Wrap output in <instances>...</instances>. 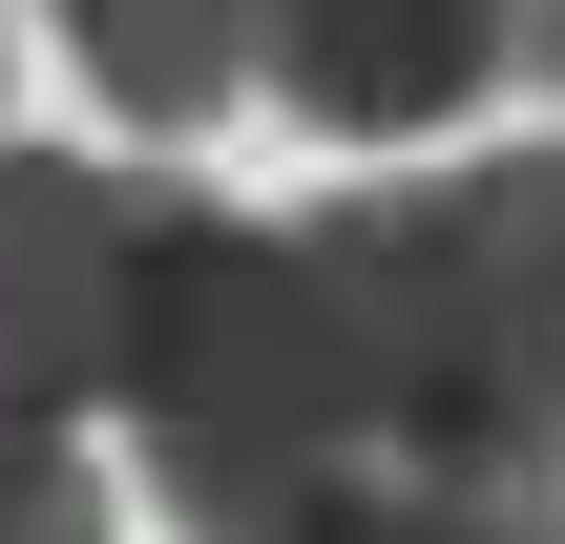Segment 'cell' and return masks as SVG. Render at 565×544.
Wrapping results in <instances>:
<instances>
[{
    "label": "cell",
    "instance_id": "obj_8",
    "mask_svg": "<svg viewBox=\"0 0 565 544\" xmlns=\"http://www.w3.org/2000/svg\"><path fill=\"white\" fill-rule=\"evenodd\" d=\"M524 63H545V84H565V0H524Z\"/></svg>",
    "mask_w": 565,
    "mask_h": 544
},
{
    "label": "cell",
    "instance_id": "obj_6",
    "mask_svg": "<svg viewBox=\"0 0 565 544\" xmlns=\"http://www.w3.org/2000/svg\"><path fill=\"white\" fill-rule=\"evenodd\" d=\"M84 524H105V482H84V440L0 398V544H84Z\"/></svg>",
    "mask_w": 565,
    "mask_h": 544
},
{
    "label": "cell",
    "instance_id": "obj_3",
    "mask_svg": "<svg viewBox=\"0 0 565 544\" xmlns=\"http://www.w3.org/2000/svg\"><path fill=\"white\" fill-rule=\"evenodd\" d=\"M168 231H189V189H168V168L0 147V398H21V419H105V398H126Z\"/></svg>",
    "mask_w": 565,
    "mask_h": 544
},
{
    "label": "cell",
    "instance_id": "obj_1",
    "mask_svg": "<svg viewBox=\"0 0 565 544\" xmlns=\"http://www.w3.org/2000/svg\"><path fill=\"white\" fill-rule=\"evenodd\" d=\"M377 461L419 482H565V147H461L315 210Z\"/></svg>",
    "mask_w": 565,
    "mask_h": 544
},
{
    "label": "cell",
    "instance_id": "obj_2",
    "mask_svg": "<svg viewBox=\"0 0 565 544\" xmlns=\"http://www.w3.org/2000/svg\"><path fill=\"white\" fill-rule=\"evenodd\" d=\"M126 440H147V503H189L210 544L315 503L335 461H377V398H356L315 231H252V210L189 189V231L147 273V356H126Z\"/></svg>",
    "mask_w": 565,
    "mask_h": 544
},
{
    "label": "cell",
    "instance_id": "obj_5",
    "mask_svg": "<svg viewBox=\"0 0 565 544\" xmlns=\"http://www.w3.org/2000/svg\"><path fill=\"white\" fill-rule=\"evenodd\" d=\"M252 42H273V0H63V63H84L126 126H210V105L252 84Z\"/></svg>",
    "mask_w": 565,
    "mask_h": 544
},
{
    "label": "cell",
    "instance_id": "obj_7",
    "mask_svg": "<svg viewBox=\"0 0 565 544\" xmlns=\"http://www.w3.org/2000/svg\"><path fill=\"white\" fill-rule=\"evenodd\" d=\"M440 544H565V503H545V482H461V524H440Z\"/></svg>",
    "mask_w": 565,
    "mask_h": 544
},
{
    "label": "cell",
    "instance_id": "obj_4",
    "mask_svg": "<svg viewBox=\"0 0 565 544\" xmlns=\"http://www.w3.org/2000/svg\"><path fill=\"white\" fill-rule=\"evenodd\" d=\"M524 63V0H273L252 84H294L315 147H440Z\"/></svg>",
    "mask_w": 565,
    "mask_h": 544
},
{
    "label": "cell",
    "instance_id": "obj_9",
    "mask_svg": "<svg viewBox=\"0 0 565 544\" xmlns=\"http://www.w3.org/2000/svg\"><path fill=\"white\" fill-rule=\"evenodd\" d=\"M84 544H105V524H84Z\"/></svg>",
    "mask_w": 565,
    "mask_h": 544
}]
</instances>
